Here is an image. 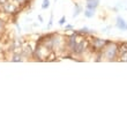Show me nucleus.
Instances as JSON below:
<instances>
[{
	"mask_svg": "<svg viewBox=\"0 0 127 127\" xmlns=\"http://www.w3.org/2000/svg\"><path fill=\"white\" fill-rule=\"evenodd\" d=\"M100 54V57L104 58V60L107 61H116L119 58V43L116 42H109L105 45L103 50L98 52Z\"/></svg>",
	"mask_w": 127,
	"mask_h": 127,
	"instance_id": "1",
	"label": "nucleus"
},
{
	"mask_svg": "<svg viewBox=\"0 0 127 127\" xmlns=\"http://www.w3.org/2000/svg\"><path fill=\"white\" fill-rule=\"evenodd\" d=\"M109 42L110 40H104V39H100V38H93V40L89 42V47H93V49H95V51L100 52Z\"/></svg>",
	"mask_w": 127,
	"mask_h": 127,
	"instance_id": "2",
	"label": "nucleus"
},
{
	"mask_svg": "<svg viewBox=\"0 0 127 127\" xmlns=\"http://www.w3.org/2000/svg\"><path fill=\"white\" fill-rule=\"evenodd\" d=\"M2 9L6 12V13H9V14H13L15 12H17L19 9V6H17L16 2H14V1H9L8 0V2L6 5H3L2 6Z\"/></svg>",
	"mask_w": 127,
	"mask_h": 127,
	"instance_id": "3",
	"label": "nucleus"
},
{
	"mask_svg": "<svg viewBox=\"0 0 127 127\" xmlns=\"http://www.w3.org/2000/svg\"><path fill=\"white\" fill-rule=\"evenodd\" d=\"M116 27L119 30L123 31H127V22L123 19L121 16H117V21H116Z\"/></svg>",
	"mask_w": 127,
	"mask_h": 127,
	"instance_id": "4",
	"label": "nucleus"
},
{
	"mask_svg": "<svg viewBox=\"0 0 127 127\" xmlns=\"http://www.w3.org/2000/svg\"><path fill=\"white\" fill-rule=\"evenodd\" d=\"M98 6H99V0H86V8L88 9L96 10Z\"/></svg>",
	"mask_w": 127,
	"mask_h": 127,
	"instance_id": "5",
	"label": "nucleus"
},
{
	"mask_svg": "<svg viewBox=\"0 0 127 127\" xmlns=\"http://www.w3.org/2000/svg\"><path fill=\"white\" fill-rule=\"evenodd\" d=\"M74 6H75V9H74V14H73V17H77L80 15V13L82 12V7L79 5L77 2L74 3Z\"/></svg>",
	"mask_w": 127,
	"mask_h": 127,
	"instance_id": "6",
	"label": "nucleus"
},
{
	"mask_svg": "<svg viewBox=\"0 0 127 127\" xmlns=\"http://www.w3.org/2000/svg\"><path fill=\"white\" fill-rule=\"evenodd\" d=\"M83 15L87 19H91V17H94L95 16V10L93 9H88V8H86V10L83 12Z\"/></svg>",
	"mask_w": 127,
	"mask_h": 127,
	"instance_id": "7",
	"label": "nucleus"
},
{
	"mask_svg": "<svg viewBox=\"0 0 127 127\" xmlns=\"http://www.w3.org/2000/svg\"><path fill=\"white\" fill-rule=\"evenodd\" d=\"M10 61H14V63H16V61H23V56H22V53L14 54L13 58L10 59Z\"/></svg>",
	"mask_w": 127,
	"mask_h": 127,
	"instance_id": "8",
	"label": "nucleus"
},
{
	"mask_svg": "<svg viewBox=\"0 0 127 127\" xmlns=\"http://www.w3.org/2000/svg\"><path fill=\"white\" fill-rule=\"evenodd\" d=\"M77 32L80 33V35H82V36H84V35H90L91 31L89 30L87 27H84V28H82V29H80V30L77 31Z\"/></svg>",
	"mask_w": 127,
	"mask_h": 127,
	"instance_id": "9",
	"label": "nucleus"
},
{
	"mask_svg": "<svg viewBox=\"0 0 127 127\" xmlns=\"http://www.w3.org/2000/svg\"><path fill=\"white\" fill-rule=\"evenodd\" d=\"M50 7V0H43L42 2V9H47Z\"/></svg>",
	"mask_w": 127,
	"mask_h": 127,
	"instance_id": "10",
	"label": "nucleus"
},
{
	"mask_svg": "<svg viewBox=\"0 0 127 127\" xmlns=\"http://www.w3.org/2000/svg\"><path fill=\"white\" fill-rule=\"evenodd\" d=\"M58 23L60 24V26H64V24L66 23V16H63L60 19V20H59V22H58Z\"/></svg>",
	"mask_w": 127,
	"mask_h": 127,
	"instance_id": "11",
	"label": "nucleus"
},
{
	"mask_svg": "<svg viewBox=\"0 0 127 127\" xmlns=\"http://www.w3.org/2000/svg\"><path fill=\"white\" fill-rule=\"evenodd\" d=\"M73 26H72V24H66V26H65V30H70V29H73Z\"/></svg>",
	"mask_w": 127,
	"mask_h": 127,
	"instance_id": "12",
	"label": "nucleus"
},
{
	"mask_svg": "<svg viewBox=\"0 0 127 127\" xmlns=\"http://www.w3.org/2000/svg\"><path fill=\"white\" fill-rule=\"evenodd\" d=\"M8 2V0H0V7H2L3 5H6Z\"/></svg>",
	"mask_w": 127,
	"mask_h": 127,
	"instance_id": "13",
	"label": "nucleus"
},
{
	"mask_svg": "<svg viewBox=\"0 0 127 127\" xmlns=\"http://www.w3.org/2000/svg\"><path fill=\"white\" fill-rule=\"evenodd\" d=\"M2 29H3V22H2V20L0 19V31L2 30Z\"/></svg>",
	"mask_w": 127,
	"mask_h": 127,
	"instance_id": "14",
	"label": "nucleus"
},
{
	"mask_svg": "<svg viewBox=\"0 0 127 127\" xmlns=\"http://www.w3.org/2000/svg\"><path fill=\"white\" fill-rule=\"evenodd\" d=\"M14 2H16V3H22V2H24L26 0H13Z\"/></svg>",
	"mask_w": 127,
	"mask_h": 127,
	"instance_id": "15",
	"label": "nucleus"
},
{
	"mask_svg": "<svg viewBox=\"0 0 127 127\" xmlns=\"http://www.w3.org/2000/svg\"><path fill=\"white\" fill-rule=\"evenodd\" d=\"M38 20H39L40 22H43V17L40 16V15H38Z\"/></svg>",
	"mask_w": 127,
	"mask_h": 127,
	"instance_id": "16",
	"label": "nucleus"
},
{
	"mask_svg": "<svg viewBox=\"0 0 127 127\" xmlns=\"http://www.w3.org/2000/svg\"><path fill=\"white\" fill-rule=\"evenodd\" d=\"M56 1H58V0H54V2H56Z\"/></svg>",
	"mask_w": 127,
	"mask_h": 127,
	"instance_id": "17",
	"label": "nucleus"
}]
</instances>
